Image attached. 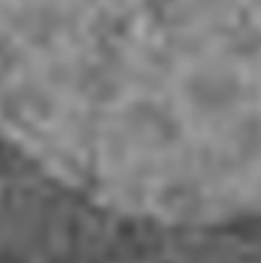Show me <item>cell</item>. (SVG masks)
I'll use <instances>...</instances> for the list:
<instances>
[{
	"mask_svg": "<svg viewBox=\"0 0 261 263\" xmlns=\"http://www.w3.org/2000/svg\"><path fill=\"white\" fill-rule=\"evenodd\" d=\"M0 136L111 213L261 219V0H0Z\"/></svg>",
	"mask_w": 261,
	"mask_h": 263,
	"instance_id": "obj_1",
	"label": "cell"
}]
</instances>
